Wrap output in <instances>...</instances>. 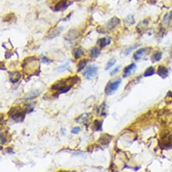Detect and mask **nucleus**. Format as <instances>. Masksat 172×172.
I'll list each match as a JSON object with an SVG mask.
<instances>
[{"label": "nucleus", "mask_w": 172, "mask_h": 172, "mask_svg": "<svg viewBox=\"0 0 172 172\" xmlns=\"http://www.w3.org/2000/svg\"><path fill=\"white\" fill-rule=\"evenodd\" d=\"M10 80L12 83H16L21 78V74L19 72H10Z\"/></svg>", "instance_id": "9d476101"}, {"label": "nucleus", "mask_w": 172, "mask_h": 172, "mask_svg": "<svg viewBox=\"0 0 172 172\" xmlns=\"http://www.w3.org/2000/svg\"><path fill=\"white\" fill-rule=\"evenodd\" d=\"M112 136L108 134H104L101 135V137L99 139V142L102 145H108L109 143L111 142V140L112 139Z\"/></svg>", "instance_id": "1a4fd4ad"}, {"label": "nucleus", "mask_w": 172, "mask_h": 172, "mask_svg": "<svg viewBox=\"0 0 172 172\" xmlns=\"http://www.w3.org/2000/svg\"><path fill=\"white\" fill-rule=\"evenodd\" d=\"M157 74H158V75L159 76L163 78H165L167 77L168 74H169V70L165 66H159L158 70H157Z\"/></svg>", "instance_id": "6e6552de"}, {"label": "nucleus", "mask_w": 172, "mask_h": 172, "mask_svg": "<svg viewBox=\"0 0 172 172\" xmlns=\"http://www.w3.org/2000/svg\"><path fill=\"white\" fill-rule=\"evenodd\" d=\"M27 112L26 110H21L20 107H12L10 112H9V116L12 118L13 120L16 122H22L25 120Z\"/></svg>", "instance_id": "f03ea898"}, {"label": "nucleus", "mask_w": 172, "mask_h": 172, "mask_svg": "<svg viewBox=\"0 0 172 172\" xmlns=\"http://www.w3.org/2000/svg\"><path fill=\"white\" fill-rule=\"evenodd\" d=\"M101 51L97 47H93L89 51V55L92 58H96V57H99Z\"/></svg>", "instance_id": "a211bd4d"}, {"label": "nucleus", "mask_w": 172, "mask_h": 172, "mask_svg": "<svg viewBox=\"0 0 172 172\" xmlns=\"http://www.w3.org/2000/svg\"><path fill=\"white\" fill-rule=\"evenodd\" d=\"M80 130L81 128L80 127H74V128L72 129L71 133L73 134H77L80 132Z\"/></svg>", "instance_id": "cd10ccee"}, {"label": "nucleus", "mask_w": 172, "mask_h": 172, "mask_svg": "<svg viewBox=\"0 0 172 172\" xmlns=\"http://www.w3.org/2000/svg\"><path fill=\"white\" fill-rule=\"evenodd\" d=\"M88 119H89V114H84L79 116V120H77V122L78 123H82L83 124L86 125V123L88 122Z\"/></svg>", "instance_id": "dca6fc26"}, {"label": "nucleus", "mask_w": 172, "mask_h": 172, "mask_svg": "<svg viewBox=\"0 0 172 172\" xmlns=\"http://www.w3.org/2000/svg\"><path fill=\"white\" fill-rule=\"evenodd\" d=\"M116 62V60H115V59H112V60H110L108 62H107V64H106L105 70H108L109 69H110V68H112V66H114L115 65Z\"/></svg>", "instance_id": "393cba45"}, {"label": "nucleus", "mask_w": 172, "mask_h": 172, "mask_svg": "<svg viewBox=\"0 0 172 172\" xmlns=\"http://www.w3.org/2000/svg\"><path fill=\"white\" fill-rule=\"evenodd\" d=\"M87 60H82L79 62L78 65V72L82 71V70L85 68V66H86L87 64Z\"/></svg>", "instance_id": "5701e85b"}, {"label": "nucleus", "mask_w": 172, "mask_h": 172, "mask_svg": "<svg viewBox=\"0 0 172 172\" xmlns=\"http://www.w3.org/2000/svg\"><path fill=\"white\" fill-rule=\"evenodd\" d=\"M98 43H99L100 47L101 49L104 48L106 47V46L109 45L111 43V39L109 37H104L102 39H100L98 41Z\"/></svg>", "instance_id": "4468645a"}, {"label": "nucleus", "mask_w": 172, "mask_h": 172, "mask_svg": "<svg viewBox=\"0 0 172 172\" xmlns=\"http://www.w3.org/2000/svg\"><path fill=\"white\" fill-rule=\"evenodd\" d=\"M162 57V53L160 52V51H158V52H156L155 53L153 54V55L151 57V60L153 62H159Z\"/></svg>", "instance_id": "4be33fe9"}, {"label": "nucleus", "mask_w": 172, "mask_h": 172, "mask_svg": "<svg viewBox=\"0 0 172 172\" xmlns=\"http://www.w3.org/2000/svg\"><path fill=\"white\" fill-rule=\"evenodd\" d=\"M136 64H134V63H132V64H130L129 66H126V67L124 68V70L123 77L126 78L128 76H129L131 74V73L136 69Z\"/></svg>", "instance_id": "0eeeda50"}, {"label": "nucleus", "mask_w": 172, "mask_h": 172, "mask_svg": "<svg viewBox=\"0 0 172 172\" xmlns=\"http://www.w3.org/2000/svg\"><path fill=\"white\" fill-rule=\"evenodd\" d=\"M97 74V68L95 65L89 66L84 70L82 75L87 79H90L95 76Z\"/></svg>", "instance_id": "20e7f679"}, {"label": "nucleus", "mask_w": 172, "mask_h": 172, "mask_svg": "<svg viewBox=\"0 0 172 172\" xmlns=\"http://www.w3.org/2000/svg\"><path fill=\"white\" fill-rule=\"evenodd\" d=\"M63 30H64V27H57V28H55V29H53V30H51V31H50L49 33V34L47 35V37L50 39L56 37L58 36V35L62 32Z\"/></svg>", "instance_id": "423d86ee"}, {"label": "nucleus", "mask_w": 172, "mask_h": 172, "mask_svg": "<svg viewBox=\"0 0 172 172\" xmlns=\"http://www.w3.org/2000/svg\"><path fill=\"white\" fill-rule=\"evenodd\" d=\"M92 129L95 131H101L102 130V122L99 120H95L92 123Z\"/></svg>", "instance_id": "2eb2a0df"}, {"label": "nucleus", "mask_w": 172, "mask_h": 172, "mask_svg": "<svg viewBox=\"0 0 172 172\" xmlns=\"http://www.w3.org/2000/svg\"><path fill=\"white\" fill-rule=\"evenodd\" d=\"M79 37V33L76 30H71L65 35V39L67 40H74Z\"/></svg>", "instance_id": "9b49d317"}, {"label": "nucleus", "mask_w": 172, "mask_h": 172, "mask_svg": "<svg viewBox=\"0 0 172 172\" xmlns=\"http://www.w3.org/2000/svg\"><path fill=\"white\" fill-rule=\"evenodd\" d=\"M41 62L42 63L45 64H50L51 62H53L52 60H51L50 59L48 58V57L44 56V55H41Z\"/></svg>", "instance_id": "a878e982"}, {"label": "nucleus", "mask_w": 172, "mask_h": 172, "mask_svg": "<svg viewBox=\"0 0 172 172\" xmlns=\"http://www.w3.org/2000/svg\"><path fill=\"white\" fill-rule=\"evenodd\" d=\"M68 63H66L65 64H64V65H62V66H60V67L58 68L59 72L64 71V70H65L66 69V68L68 67Z\"/></svg>", "instance_id": "c85d7f7f"}, {"label": "nucleus", "mask_w": 172, "mask_h": 172, "mask_svg": "<svg viewBox=\"0 0 172 172\" xmlns=\"http://www.w3.org/2000/svg\"><path fill=\"white\" fill-rule=\"evenodd\" d=\"M124 23L126 25H132L134 23V18L132 15H128L124 19Z\"/></svg>", "instance_id": "b1692460"}, {"label": "nucleus", "mask_w": 172, "mask_h": 172, "mask_svg": "<svg viewBox=\"0 0 172 172\" xmlns=\"http://www.w3.org/2000/svg\"><path fill=\"white\" fill-rule=\"evenodd\" d=\"M122 82V79L117 78L116 80H111L107 83L105 88V94L107 95H111L115 91H116L119 88L120 84Z\"/></svg>", "instance_id": "7ed1b4c3"}, {"label": "nucleus", "mask_w": 172, "mask_h": 172, "mask_svg": "<svg viewBox=\"0 0 172 172\" xmlns=\"http://www.w3.org/2000/svg\"><path fill=\"white\" fill-rule=\"evenodd\" d=\"M155 68L151 66V67L148 68L147 70H145V73H144V76L145 77H149V76H151L155 74Z\"/></svg>", "instance_id": "aec40b11"}, {"label": "nucleus", "mask_w": 172, "mask_h": 172, "mask_svg": "<svg viewBox=\"0 0 172 172\" xmlns=\"http://www.w3.org/2000/svg\"><path fill=\"white\" fill-rule=\"evenodd\" d=\"M67 0H61L58 3L55 5V6L53 8V10L56 12L64 10V9L67 8Z\"/></svg>", "instance_id": "f8f14e48"}, {"label": "nucleus", "mask_w": 172, "mask_h": 172, "mask_svg": "<svg viewBox=\"0 0 172 172\" xmlns=\"http://www.w3.org/2000/svg\"><path fill=\"white\" fill-rule=\"evenodd\" d=\"M146 51H147V49H145V48H142V49L137 50V51L134 53V55H133V58L136 61L140 60V59L142 58V57L144 55V54H145Z\"/></svg>", "instance_id": "ddd939ff"}, {"label": "nucleus", "mask_w": 172, "mask_h": 172, "mask_svg": "<svg viewBox=\"0 0 172 172\" xmlns=\"http://www.w3.org/2000/svg\"><path fill=\"white\" fill-rule=\"evenodd\" d=\"M138 45H138V44H137V45H133V46H132V47L128 48V49H127L126 50L125 54H126V55H128L129 53H130L131 51H132L133 50H134V49H136V47H138Z\"/></svg>", "instance_id": "bb28decb"}, {"label": "nucleus", "mask_w": 172, "mask_h": 172, "mask_svg": "<svg viewBox=\"0 0 172 172\" xmlns=\"http://www.w3.org/2000/svg\"><path fill=\"white\" fill-rule=\"evenodd\" d=\"M120 23V20L117 17H114L107 22L105 25V29L107 30H112L114 28H116L118 25H119Z\"/></svg>", "instance_id": "39448f33"}, {"label": "nucleus", "mask_w": 172, "mask_h": 172, "mask_svg": "<svg viewBox=\"0 0 172 172\" xmlns=\"http://www.w3.org/2000/svg\"><path fill=\"white\" fill-rule=\"evenodd\" d=\"M37 1H41V0H37Z\"/></svg>", "instance_id": "2f4dec72"}, {"label": "nucleus", "mask_w": 172, "mask_h": 172, "mask_svg": "<svg viewBox=\"0 0 172 172\" xmlns=\"http://www.w3.org/2000/svg\"><path fill=\"white\" fill-rule=\"evenodd\" d=\"M120 68V66H118V67L115 68V69H114V70H113V71L112 72L110 73L111 76H114V75L116 74V73H118V71H119Z\"/></svg>", "instance_id": "c756f323"}, {"label": "nucleus", "mask_w": 172, "mask_h": 172, "mask_svg": "<svg viewBox=\"0 0 172 172\" xmlns=\"http://www.w3.org/2000/svg\"><path fill=\"white\" fill-rule=\"evenodd\" d=\"M39 91L38 90H34V91L30 92V94H29V95H27V97L25 98L26 100H30V99H35V97H38L39 95Z\"/></svg>", "instance_id": "412c9836"}, {"label": "nucleus", "mask_w": 172, "mask_h": 172, "mask_svg": "<svg viewBox=\"0 0 172 172\" xmlns=\"http://www.w3.org/2000/svg\"><path fill=\"white\" fill-rule=\"evenodd\" d=\"M171 17H172V11H171L169 13H168V14H165L163 20V23L164 25L166 26L169 25Z\"/></svg>", "instance_id": "6ab92c4d"}, {"label": "nucleus", "mask_w": 172, "mask_h": 172, "mask_svg": "<svg viewBox=\"0 0 172 172\" xmlns=\"http://www.w3.org/2000/svg\"><path fill=\"white\" fill-rule=\"evenodd\" d=\"M72 54H73V56L76 59H79L82 56L83 54H84V51H83L82 48L78 47L74 50Z\"/></svg>", "instance_id": "f3484780"}, {"label": "nucleus", "mask_w": 172, "mask_h": 172, "mask_svg": "<svg viewBox=\"0 0 172 172\" xmlns=\"http://www.w3.org/2000/svg\"><path fill=\"white\" fill-rule=\"evenodd\" d=\"M80 80L78 76L72 77H68L66 78H62L57 80L53 85H51V88L53 90H57L59 93H66L72 88L76 83Z\"/></svg>", "instance_id": "f257e3e1"}, {"label": "nucleus", "mask_w": 172, "mask_h": 172, "mask_svg": "<svg viewBox=\"0 0 172 172\" xmlns=\"http://www.w3.org/2000/svg\"><path fill=\"white\" fill-rule=\"evenodd\" d=\"M5 140H6V138H5L3 133H1V145H3V144L5 143Z\"/></svg>", "instance_id": "7c9ffc66"}]
</instances>
